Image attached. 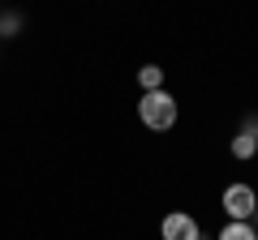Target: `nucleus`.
<instances>
[{
  "instance_id": "6e6552de",
  "label": "nucleus",
  "mask_w": 258,
  "mask_h": 240,
  "mask_svg": "<svg viewBox=\"0 0 258 240\" xmlns=\"http://www.w3.org/2000/svg\"><path fill=\"white\" fill-rule=\"evenodd\" d=\"M254 155H258V146H254Z\"/></svg>"
},
{
  "instance_id": "f03ea898",
  "label": "nucleus",
  "mask_w": 258,
  "mask_h": 240,
  "mask_svg": "<svg viewBox=\"0 0 258 240\" xmlns=\"http://www.w3.org/2000/svg\"><path fill=\"white\" fill-rule=\"evenodd\" d=\"M224 210H228V219L249 223L258 214V193L249 185H228V189H224Z\"/></svg>"
},
{
  "instance_id": "0eeeda50",
  "label": "nucleus",
  "mask_w": 258,
  "mask_h": 240,
  "mask_svg": "<svg viewBox=\"0 0 258 240\" xmlns=\"http://www.w3.org/2000/svg\"><path fill=\"white\" fill-rule=\"evenodd\" d=\"M18 26H22V18H5V22H0V35H13Z\"/></svg>"
},
{
  "instance_id": "39448f33",
  "label": "nucleus",
  "mask_w": 258,
  "mask_h": 240,
  "mask_svg": "<svg viewBox=\"0 0 258 240\" xmlns=\"http://www.w3.org/2000/svg\"><path fill=\"white\" fill-rule=\"evenodd\" d=\"M220 240H258V231H254V223H237V219H228L220 227Z\"/></svg>"
},
{
  "instance_id": "423d86ee",
  "label": "nucleus",
  "mask_w": 258,
  "mask_h": 240,
  "mask_svg": "<svg viewBox=\"0 0 258 240\" xmlns=\"http://www.w3.org/2000/svg\"><path fill=\"white\" fill-rule=\"evenodd\" d=\"M138 86L142 90H159V86H164V69L159 65H142L138 69Z\"/></svg>"
},
{
  "instance_id": "7ed1b4c3",
  "label": "nucleus",
  "mask_w": 258,
  "mask_h": 240,
  "mask_svg": "<svg viewBox=\"0 0 258 240\" xmlns=\"http://www.w3.org/2000/svg\"><path fill=\"white\" fill-rule=\"evenodd\" d=\"M159 231H164V240H203V231H198V219L194 214H164V223H159Z\"/></svg>"
},
{
  "instance_id": "f257e3e1",
  "label": "nucleus",
  "mask_w": 258,
  "mask_h": 240,
  "mask_svg": "<svg viewBox=\"0 0 258 240\" xmlns=\"http://www.w3.org/2000/svg\"><path fill=\"white\" fill-rule=\"evenodd\" d=\"M138 116L147 129L155 133H168L176 125V99L168 90H142V103H138Z\"/></svg>"
},
{
  "instance_id": "20e7f679",
  "label": "nucleus",
  "mask_w": 258,
  "mask_h": 240,
  "mask_svg": "<svg viewBox=\"0 0 258 240\" xmlns=\"http://www.w3.org/2000/svg\"><path fill=\"white\" fill-rule=\"evenodd\" d=\"M254 146H258V120H249L245 129L232 138V159H249V155H254Z\"/></svg>"
}]
</instances>
